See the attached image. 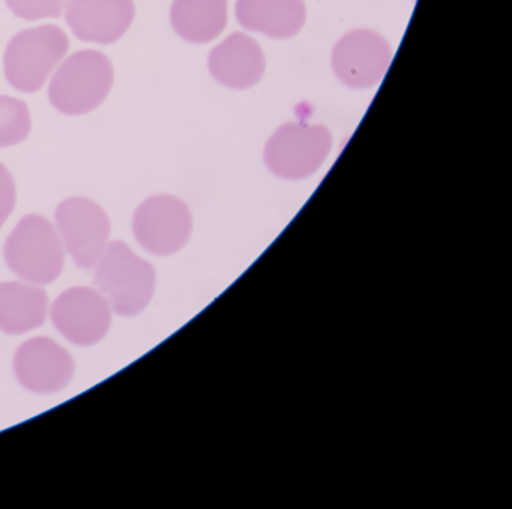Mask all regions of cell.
Listing matches in <instances>:
<instances>
[{"label": "cell", "instance_id": "obj_1", "mask_svg": "<svg viewBox=\"0 0 512 509\" xmlns=\"http://www.w3.org/2000/svg\"><path fill=\"white\" fill-rule=\"evenodd\" d=\"M115 80L112 62L98 50H80L59 67L49 86V100L58 112L80 116L98 109Z\"/></svg>", "mask_w": 512, "mask_h": 509}, {"label": "cell", "instance_id": "obj_2", "mask_svg": "<svg viewBox=\"0 0 512 509\" xmlns=\"http://www.w3.org/2000/svg\"><path fill=\"white\" fill-rule=\"evenodd\" d=\"M95 266V284L115 313L133 317L148 307L157 281L154 266L125 242H109Z\"/></svg>", "mask_w": 512, "mask_h": 509}, {"label": "cell", "instance_id": "obj_3", "mask_svg": "<svg viewBox=\"0 0 512 509\" xmlns=\"http://www.w3.org/2000/svg\"><path fill=\"white\" fill-rule=\"evenodd\" d=\"M5 260L22 280L46 286L62 274L65 248L58 230L47 218L28 215L8 236Z\"/></svg>", "mask_w": 512, "mask_h": 509}, {"label": "cell", "instance_id": "obj_4", "mask_svg": "<svg viewBox=\"0 0 512 509\" xmlns=\"http://www.w3.org/2000/svg\"><path fill=\"white\" fill-rule=\"evenodd\" d=\"M68 50L70 38L59 26L26 29L19 32L5 50V77L17 91L35 94L43 89Z\"/></svg>", "mask_w": 512, "mask_h": 509}, {"label": "cell", "instance_id": "obj_5", "mask_svg": "<svg viewBox=\"0 0 512 509\" xmlns=\"http://www.w3.org/2000/svg\"><path fill=\"white\" fill-rule=\"evenodd\" d=\"M331 146V133L323 125L286 124L266 143L265 161L280 178L304 179L325 163Z\"/></svg>", "mask_w": 512, "mask_h": 509}, {"label": "cell", "instance_id": "obj_6", "mask_svg": "<svg viewBox=\"0 0 512 509\" xmlns=\"http://www.w3.org/2000/svg\"><path fill=\"white\" fill-rule=\"evenodd\" d=\"M56 224L74 263L82 269L94 268L109 245L112 230L104 209L85 197H73L56 209Z\"/></svg>", "mask_w": 512, "mask_h": 509}, {"label": "cell", "instance_id": "obj_7", "mask_svg": "<svg viewBox=\"0 0 512 509\" xmlns=\"http://www.w3.org/2000/svg\"><path fill=\"white\" fill-rule=\"evenodd\" d=\"M193 218L190 209L178 197L154 196L137 208L133 232L149 253L170 256L178 253L191 236Z\"/></svg>", "mask_w": 512, "mask_h": 509}, {"label": "cell", "instance_id": "obj_8", "mask_svg": "<svg viewBox=\"0 0 512 509\" xmlns=\"http://www.w3.org/2000/svg\"><path fill=\"white\" fill-rule=\"evenodd\" d=\"M112 305L97 289L74 287L53 302V323L56 329L77 346L100 343L112 323Z\"/></svg>", "mask_w": 512, "mask_h": 509}, {"label": "cell", "instance_id": "obj_9", "mask_svg": "<svg viewBox=\"0 0 512 509\" xmlns=\"http://www.w3.org/2000/svg\"><path fill=\"white\" fill-rule=\"evenodd\" d=\"M391 59V46L382 35L359 29L344 35L334 47L332 70L349 88L367 89L383 79Z\"/></svg>", "mask_w": 512, "mask_h": 509}, {"label": "cell", "instance_id": "obj_10", "mask_svg": "<svg viewBox=\"0 0 512 509\" xmlns=\"http://www.w3.org/2000/svg\"><path fill=\"white\" fill-rule=\"evenodd\" d=\"M17 379L35 394H55L67 388L74 376V359L52 338L26 341L14 358Z\"/></svg>", "mask_w": 512, "mask_h": 509}, {"label": "cell", "instance_id": "obj_11", "mask_svg": "<svg viewBox=\"0 0 512 509\" xmlns=\"http://www.w3.org/2000/svg\"><path fill=\"white\" fill-rule=\"evenodd\" d=\"M133 0H68L65 20L79 40L86 43H116L133 25Z\"/></svg>", "mask_w": 512, "mask_h": 509}, {"label": "cell", "instance_id": "obj_12", "mask_svg": "<svg viewBox=\"0 0 512 509\" xmlns=\"http://www.w3.org/2000/svg\"><path fill=\"white\" fill-rule=\"evenodd\" d=\"M209 71L221 85L230 89H248L265 74L263 50L253 38L232 34L209 55Z\"/></svg>", "mask_w": 512, "mask_h": 509}, {"label": "cell", "instance_id": "obj_13", "mask_svg": "<svg viewBox=\"0 0 512 509\" xmlns=\"http://www.w3.org/2000/svg\"><path fill=\"white\" fill-rule=\"evenodd\" d=\"M236 17L242 28L286 40L304 28V0H238Z\"/></svg>", "mask_w": 512, "mask_h": 509}, {"label": "cell", "instance_id": "obj_14", "mask_svg": "<svg viewBox=\"0 0 512 509\" xmlns=\"http://www.w3.org/2000/svg\"><path fill=\"white\" fill-rule=\"evenodd\" d=\"M49 298L37 284L10 281L0 284V331L20 335L46 322Z\"/></svg>", "mask_w": 512, "mask_h": 509}, {"label": "cell", "instance_id": "obj_15", "mask_svg": "<svg viewBox=\"0 0 512 509\" xmlns=\"http://www.w3.org/2000/svg\"><path fill=\"white\" fill-rule=\"evenodd\" d=\"M170 22L182 40L211 43L227 26V0H175Z\"/></svg>", "mask_w": 512, "mask_h": 509}, {"label": "cell", "instance_id": "obj_16", "mask_svg": "<svg viewBox=\"0 0 512 509\" xmlns=\"http://www.w3.org/2000/svg\"><path fill=\"white\" fill-rule=\"evenodd\" d=\"M32 130L28 104L0 95V148H11L28 139Z\"/></svg>", "mask_w": 512, "mask_h": 509}, {"label": "cell", "instance_id": "obj_17", "mask_svg": "<svg viewBox=\"0 0 512 509\" xmlns=\"http://www.w3.org/2000/svg\"><path fill=\"white\" fill-rule=\"evenodd\" d=\"M7 5L20 19L35 22L41 19H58L65 0H7Z\"/></svg>", "mask_w": 512, "mask_h": 509}, {"label": "cell", "instance_id": "obj_18", "mask_svg": "<svg viewBox=\"0 0 512 509\" xmlns=\"http://www.w3.org/2000/svg\"><path fill=\"white\" fill-rule=\"evenodd\" d=\"M16 199V182L13 175L4 164H0V227L10 218L16 206Z\"/></svg>", "mask_w": 512, "mask_h": 509}]
</instances>
